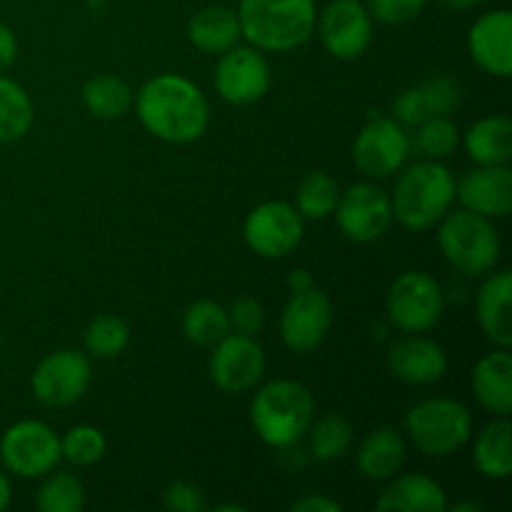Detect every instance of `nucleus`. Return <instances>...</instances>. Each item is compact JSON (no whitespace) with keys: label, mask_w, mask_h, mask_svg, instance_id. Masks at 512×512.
Masks as SVG:
<instances>
[{"label":"nucleus","mask_w":512,"mask_h":512,"mask_svg":"<svg viewBox=\"0 0 512 512\" xmlns=\"http://www.w3.org/2000/svg\"><path fill=\"white\" fill-rule=\"evenodd\" d=\"M475 468L490 480H508L512 473V425L498 418L485 425L473 443Z\"/></svg>","instance_id":"bb28decb"},{"label":"nucleus","mask_w":512,"mask_h":512,"mask_svg":"<svg viewBox=\"0 0 512 512\" xmlns=\"http://www.w3.org/2000/svg\"><path fill=\"white\" fill-rule=\"evenodd\" d=\"M393 483L380 493L378 508L380 512H443L448 508V495L443 485L435 483L433 478L420 473L400 475L390 478Z\"/></svg>","instance_id":"5701e85b"},{"label":"nucleus","mask_w":512,"mask_h":512,"mask_svg":"<svg viewBox=\"0 0 512 512\" xmlns=\"http://www.w3.org/2000/svg\"><path fill=\"white\" fill-rule=\"evenodd\" d=\"M105 448H108L105 435L93 425H75L60 438V455L70 465H78V468H88V465L98 463L105 455Z\"/></svg>","instance_id":"f704fd0d"},{"label":"nucleus","mask_w":512,"mask_h":512,"mask_svg":"<svg viewBox=\"0 0 512 512\" xmlns=\"http://www.w3.org/2000/svg\"><path fill=\"white\" fill-rule=\"evenodd\" d=\"M455 512H483V505H480V503H473V500H465V503H458V505H455V508H453Z\"/></svg>","instance_id":"a18cd8bd"},{"label":"nucleus","mask_w":512,"mask_h":512,"mask_svg":"<svg viewBox=\"0 0 512 512\" xmlns=\"http://www.w3.org/2000/svg\"><path fill=\"white\" fill-rule=\"evenodd\" d=\"M455 183L458 180L440 160L428 158L413 163L395 183L390 198L393 218L413 233L433 228L453 208Z\"/></svg>","instance_id":"7ed1b4c3"},{"label":"nucleus","mask_w":512,"mask_h":512,"mask_svg":"<svg viewBox=\"0 0 512 512\" xmlns=\"http://www.w3.org/2000/svg\"><path fill=\"white\" fill-rule=\"evenodd\" d=\"M458 143V125L448 115H435V118H428L425 123L418 125V148L430 160H443L453 155Z\"/></svg>","instance_id":"c9c22d12"},{"label":"nucleus","mask_w":512,"mask_h":512,"mask_svg":"<svg viewBox=\"0 0 512 512\" xmlns=\"http://www.w3.org/2000/svg\"><path fill=\"white\" fill-rule=\"evenodd\" d=\"M315 0H240V35L263 53H288L315 30Z\"/></svg>","instance_id":"f03ea898"},{"label":"nucleus","mask_w":512,"mask_h":512,"mask_svg":"<svg viewBox=\"0 0 512 512\" xmlns=\"http://www.w3.org/2000/svg\"><path fill=\"white\" fill-rule=\"evenodd\" d=\"M455 200L485 218H505L512 210L510 165H478L468 170L460 183H455Z\"/></svg>","instance_id":"a211bd4d"},{"label":"nucleus","mask_w":512,"mask_h":512,"mask_svg":"<svg viewBox=\"0 0 512 512\" xmlns=\"http://www.w3.org/2000/svg\"><path fill=\"white\" fill-rule=\"evenodd\" d=\"M305 435H310V453L320 463L340 460L353 445V425L340 413H328L310 423Z\"/></svg>","instance_id":"7c9ffc66"},{"label":"nucleus","mask_w":512,"mask_h":512,"mask_svg":"<svg viewBox=\"0 0 512 512\" xmlns=\"http://www.w3.org/2000/svg\"><path fill=\"white\" fill-rule=\"evenodd\" d=\"M410 158V135L405 125L385 115H370L353 143V160L363 175L373 180L390 178Z\"/></svg>","instance_id":"9d476101"},{"label":"nucleus","mask_w":512,"mask_h":512,"mask_svg":"<svg viewBox=\"0 0 512 512\" xmlns=\"http://www.w3.org/2000/svg\"><path fill=\"white\" fill-rule=\"evenodd\" d=\"M43 485L38 488L40 512H80L85 505V488L73 473H53L43 475Z\"/></svg>","instance_id":"72a5a7b5"},{"label":"nucleus","mask_w":512,"mask_h":512,"mask_svg":"<svg viewBox=\"0 0 512 512\" xmlns=\"http://www.w3.org/2000/svg\"><path fill=\"white\" fill-rule=\"evenodd\" d=\"M438 3L443 5V8L460 10V13H463V10H473V8H478V5L483 3V0H438Z\"/></svg>","instance_id":"37998d69"},{"label":"nucleus","mask_w":512,"mask_h":512,"mask_svg":"<svg viewBox=\"0 0 512 512\" xmlns=\"http://www.w3.org/2000/svg\"><path fill=\"white\" fill-rule=\"evenodd\" d=\"M210 378L223 393H245L265 373V353L260 343L250 335L228 333L220 343L213 345L210 355Z\"/></svg>","instance_id":"dca6fc26"},{"label":"nucleus","mask_w":512,"mask_h":512,"mask_svg":"<svg viewBox=\"0 0 512 512\" xmlns=\"http://www.w3.org/2000/svg\"><path fill=\"white\" fill-rule=\"evenodd\" d=\"M428 0H365V8L373 20L385 25H403L420 15Z\"/></svg>","instance_id":"e433bc0d"},{"label":"nucleus","mask_w":512,"mask_h":512,"mask_svg":"<svg viewBox=\"0 0 512 512\" xmlns=\"http://www.w3.org/2000/svg\"><path fill=\"white\" fill-rule=\"evenodd\" d=\"M388 368L408 385H433L448 373V355L435 340L413 333L390 345Z\"/></svg>","instance_id":"aec40b11"},{"label":"nucleus","mask_w":512,"mask_h":512,"mask_svg":"<svg viewBox=\"0 0 512 512\" xmlns=\"http://www.w3.org/2000/svg\"><path fill=\"white\" fill-rule=\"evenodd\" d=\"M228 318L230 330L255 338L265 325V310L255 298H240L233 303V310H228Z\"/></svg>","instance_id":"58836bf2"},{"label":"nucleus","mask_w":512,"mask_h":512,"mask_svg":"<svg viewBox=\"0 0 512 512\" xmlns=\"http://www.w3.org/2000/svg\"><path fill=\"white\" fill-rule=\"evenodd\" d=\"M360 475L373 483H383L400 473L405 463V440L398 430L378 428L365 435L355 455Z\"/></svg>","instance_id":"393cba45"},{"label":"nucleus","mask_w":512,"mask_h":512,"mask_svg":"<svg viewBox=\"0 0 512 512\" xmlns=\"http://www.w3.org/2000/svg\"><path fill=\"white\" fill-rule=\"evenodd\" d=\"M8 505H10V480L8 475L0 470V512L8 508Z\"/></svg>","instance_id":"c03bdc74"},{"label":"nucleus","mask_w":512,"mask_h":512,"mask_svg":"<svg viewBox=\"0 0 512 512\" xmlns=\"http://www.w3.org/2000/svg\"><path fill=\"white\" fill-rule=\"evenodd\" d=\"M463 148L475 165H508L512 158V123L505 115L475 120L463 135Z\"/></svg>","instance_id":"a878e982"},{"label":"nucleus","mask_w":512,"mask_h":512,"mask_svg":"<svg viewBox=\"0 0 512 512\" xmlns=\"http://www.w3.org/2000/svg\"><path fill=\"white\" fill-rule=\"evenodd\" d=\"M315 28L323 48L338 60L360 58L373 43V15L360 0H330Z\"/></svg>","instance_id":"4468645a"},{"label":"nucleus","mask_w":512,"mask_h":512,"mask_svg":"<svg viewBox=\"0 0 512 512\" xmlns=\"http://www.w3.org/2000/svg\"><path fill=\"white\" fill-rule=\"evenodd\" d=\"M478 323L483 328L485 338L495 348H510L512 345V275L508 270H500L485 278L480 285L478 298Z\"/></svg>","instance_id":"412c9836"},{"label":"nucleus","mask_w":512,"mask_h":512,"mask_svg":"<svg viewBox=\"0 0 512 512\" xmlns=\"http://www.w3.org/2000/svg\"><path fill=\"white\" fill-rule=\"evenodd\" d=\"M315 400L308 385L280 378L263 385L250 403V423L270 448H290L313 423Z\"/></svg>","instance_id":"20e7f679"},{"label":"nucleus","mask_w":512,"mask_h":512,"mask_svg":"<svg viewBox=\"0 0 512 512\" xmlns=\"http://www.w3.org/2000/svg\"><path fill=\"white\" fill-rule=\"evenodd\" d=\"M460 100H463V90H460L458 80L438 75V78L425 80L423 85L403 90L393 103V118L400 125L418 128L420 123L435 118V115L455 113L460 108Z\"/></svg>","instance_id":"6ab92c4d"},{"label":"nucleus","mask_w":512,"mask_h":512,"mask_svg":"<svg viewBox=\"0 0 512 512\" xmlns=\"http://www.w3.org/2000/svg\"><path fill=\"white\" fill-rule=\"evenodd\" d=\"M385 310L390 323L403 333H428L443 318V288L433 275L423 270H408L390 285Z\"/></svg>","instance_id":"0eeeda50"},{"label":"nucleus","mask_w":512,"mask_h":512,"mask_svg":"<svg viewBox=\"0 0 512 512\" xmlns=\"http://www.w3.org/2000/svg\"><path fill=\"white\" fill-rule=\"evenodd\" d=\"M333 323V303L320 288L295 290L280 313V338L293 353H310L328 335Z\"/></svg>","instance_id":"2eb2a0df"},{"label":"nucleus","mask_w":512,"mask_h":512,"mask_svg":"<svg viewBox=\"0 0 512 512\" xmlns=\"http://www.w3.org/2000/svg\"><path fill=\"white\" fill-rule=\"evenodd\" d=\"M405 433L418 453L448 458L473 438V415L453 398L420 400L405 415Z\"/></svg>","instance_id":"39448f33"},{"label":"nucleus","mask_w":512,"mask_h":512,"mask_svg":"<svg viewBox=\"0 0 512 512\" xmlns=\"http://www.w3.org/2000/svg\"><path fill=\"white\" fill-rule=\"evenodd\" d=\"M340 233L353 243H373L393 223L390 195L373 183H355L343 190L333 210Z\"/></svg>","instance_id":"9b49d317"},{"label":"nucleus","mask_w":512,"mask_h":512,"mask_svg":"<svg viewBox=\"0 0 512 512\" xmlns=\"http://www.w3.org/2000/svg\"><path fill=\"white\" fill-rule=\"evenodd\" d=\"M273 83V73H270V63L263 55V50L253 48H238L233 45L225 50L215 68V90L220 98L230 105H253L265 98Z\"/></svg>","instance_id":"ddd939ff"},{"label":"nucleus","mask_w":512,"mask_h":512,"mask_svg":"<svg viewBox=\"0 0 512 512\" xmlns=\"http://www.w3.org/2000/svg\"><path fill=\"white\" fill-rule=\"evenodd\" d=\"M215 510H233V512H240V510H245V508H240V505H218V508Z\"/></svg>","instance_id":"49530a36"},{"label":"nucleus","mask_w":512,"mask_h":512,"mask_svg":"<svg viewBox=\"0 0 512 512\" xmlns=\"http://www.w3.org/2000/svg\"><path fill=\"white\" fill-rule=\"evenodd\" d=\"M305 235V220L285 200H268L248 213L243 238L255 255L280 260L293 253Z\"/></svg>","instance_id":"1a4fd4ad"},{"label":"nucleus","mask_w":512,"mask_h":512,"mask_svg":"<svg viewBox=\"0 0 512 512\" xmlns=\"http://www.w3.org/2000/svg\"><path fill=\"white\" fill-rule=\"evenodd\" d=\"M33 128V100L23 85L0 73V143H15Z\"/></svg>","instance_id":"c85d7f7f"},{"label":"nucleus","mask_w":512,"mask_h":512,"mask_svg":"<svg viewBox=\"0 0 512 512\" xmlns=\"http://www.w3.org/2000/svg\"><path fill=\"white\" fill-rule=\"evenodd\" d=\"M290 510L293 512H340L343 510V505L323 493H308L303 495V498L295 500V503L290 505Z\"/></svg>","instance_id":"ea45409f"},{"label":"nucleus","mask_w":512,"mask_h":512,"mask_svg":"<svg viewBox=\"0 0 512 512\" xmlns=\"http://www.w3.org/2000/svg\"><path fill=\"white\" fill-rule=\"evenodd\" d=\"M240 38L238 10L228 5H205L188 23V40L205 55H223Z\"/></svg>","instance_id":"b1692460"},{"label":"nucleus","mask_w":512,"mask_h":512,"mask_svg":"<svg viewBox=\"0 0 512 512\" xmlns=\"http://www.w3.org/2000/svg\"><path fill=\"white\" fill-rule=\"evenodd\" d=\"M230 333L228 310L215 300H198L183 315V335L195 345L213 348Z\"/></svg>","instance_id":"c756f323"},{"label":"nucleus","mask_w":512,"mask_h":512,"mask_svg":"<svg viewBox=\"0 0 512 512\" xmlns=\"http://www.w3.org/2000/svg\"><path fill=\"white\" fill-rule=\"evenodd\" d=\"M288 285H290V290H303V288H310V285H313V278H310V273L308 270H303V268H298V270H293V273L288 275Z\"/></svg>","instance_id":"79ce46f5"},{"label":"nucleus","mask_w":512,"mask_h":512,"mask_svg":"<svg viewBox=\"0 0 512 512\" xmlns=\"http://www.w3.org/2000/svg\"><path fill=\"white\" fill-rule=\"evenodd\" d=\"M133 103L140 125L163 143H195L208 130V98L193 80L178 73H160L150 78L138 90Z\"/></svg>","instance_id":"f257e3e1"},{"label":"nucleus","mask_w":512,"mask_h":512,"mask_svg":"<svg viewBox=\"0 0 512 512\" xmlns=\"http://www.w3.org/2000/svg\"><path fill=\"white\" fill-rule=\"evenodd\" d=\"M475 400L495 418H510L512 413V355L510 348H498L483 355L473 368Z\"/></svg>","instance_id":"4be33fe9"},{"label":"nucleus","mask_w":512,"mask_h":512,"mask_svg":"<svg viewBox=\"0 0 512 512\" xmlns=\"http://www.w3.org/2000/svg\"><path fill=\"white\" fill-rule=\"evenodd\" d=\"M468 53L473 63L495 78L512 73V13L508 8L480 15L468 30Z\"/></svg>","instance_id":"f3484780"},{"label":"nucleus","mask_w":512,"mask_h":512,"mask_svg":"<svg viewBox=\"0 0 512 512\" xmlns=\"http://www.w3.org/2000/svg\"><path fill=\"white\" fill-rule=\"evenodd\" d=\"M128 343L130 330L125 325V320H120L118 315H98V318H93L85 325L83 345L85 353L93 355V358H118L128 348Z\"/></svg>","instance_id":"473e14b6"},{"label":"nucleus","mask_w":512,"mask_h":512,"mask_svg":"<svg viewBox=\"0 0 512 512\" xmlns=\"http://www.w3.org/2000/svg\"><path fill=\"white\" fill-rule=\"evenodd\" d=\"M93 368L90 358L78 350H58L43 358L30 378V388L38 403L48 408H68L78 403L90 388Z\"/></svg>","instance_id":"f8f14e48"},{"label":"nucleus","mask_w":512,"mask_h":512,"mask_svg":"<svg viewBox=\"0 0 512 512\" xmlns=\"http://www.w3.org/2000/svg\"><path fill=\"white\" fill-rule=\"evenodd\" d=\"M83 105L93 118H123L133 108V90L118 75H95L83 85Z\"/></svg>","instance_id":"cd10ccee"},{"label":"nucleus","mask_w":512,"mask_h":512,"mask_svg":"<svg viewBox=\"0 0 512 512\" xmlns=\"http://www.w3.org/2000/svg\"><path fill=\"white\" fill-rule=\"evenodd\" d=\"M438 245L443 258L468 278H483L500 260V235L490 218L455 210L440 220Z\"/></svg>","instance_id":"423d86ee"},{"label":"nucleus","mask_w":512,"mask_h":512,"mask_svg":"<svg viewBox=\"0 0 512 512\" xmlns=\"http://www.w3.org/2000/svg\"><path fill=\"white\" fill-rule=\"evenodd\" d=\"M340 188L333 175L325 170H313L305 175L295 193V210L303 215V220H325L333 215L338 205Z\"/></svg>","instance_id":"2f4dec72"},{"label":"nucleus","mask_w":512,"mask_h":512,"mask_svg":"<svg viewBox=\"0 0 512 512\" xmlns=\"http://www.w3.org/2000/svg\"><path fill=\"white\" fill-rule=\"evenodd\" d=\"M0 460L15 478H43L63 460L60 438L43 420H20L0 438Z\"/></svg>","instance_id":"6e6552de"},{"label":"nucleus","mask_w":512,"mask_h":512,"mask_svg":"<svg viewBox=\"0 0 512 512\" xmlns=\"http://www.w3.org/2000/svg\"><path fill=\"white\" fill-rule=\"evenodd\" d=\"M18 58V38L5 23H0V73L10 68Z\"/></svg>","instance_id":"a19ab883"},{"label":"nucleus","mask_w":512,"mask_h":512,"mask_svg":"<svg viewBox=\"0 0 512 512\" xmlns=\"http://www.w3.org/2000/svg\"><path fill=\"white\" fill-rule=\"evenodd\" d=\"M163 505L173 512H200L205 510V493L190 480H173L163 490Z\"/></svg>","instance_id":"4c0bfd02"}]
</instances>
